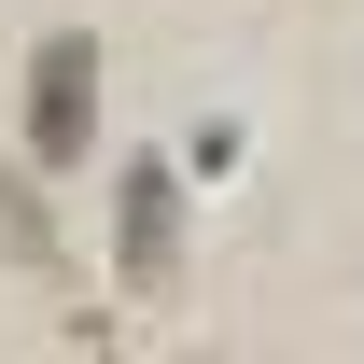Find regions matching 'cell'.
Listing matches in <instances>:
<instances>
[{"label":"cell","mask_w":364,"mask_h":364,"mask_svg":"<svg viewBox=\"0 0 364 364\" xmlns=\"http://www.w3.org/2000/svg\"><path fill=\"white\" fill-rule=\"evenodd\" d=\"M85 127H98V43H56L43 70H28V140L70 168V154H85Z\"/></svg>","instance_id":"obj_1"},{"label":"cell","mask_w":364,"mask_h":364,"mask_svg":"<svg viewBox=\"0 0 364 364\" xmlns=\"http://www.w3.org/2000/svg\"><path fill=\"white\" fill-rule=\"evenodd\" d=\"M168 238H182V225H168V182L140 168V182H127V280H168Z\"/></svg>","instance_id":"obj_2"}]
</instances>
